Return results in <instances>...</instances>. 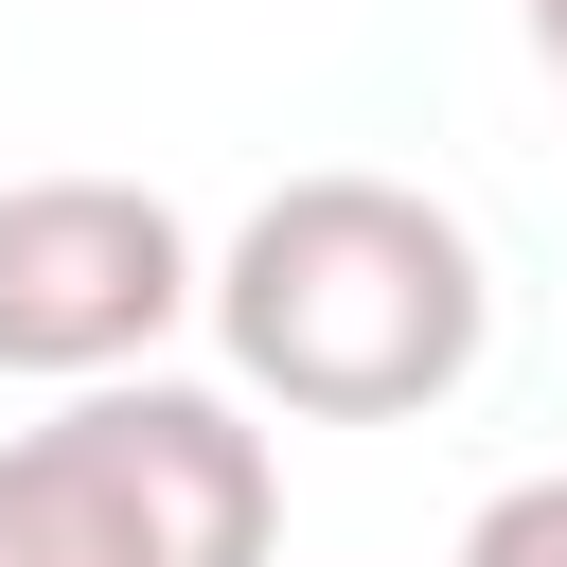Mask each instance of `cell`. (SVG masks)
<instances>
[{
	"label": "cell",
	"mask_w": 567,
	"mask_h": 567,
	"mask_svg": "<svg viewBox=\"0 0 567 567\" xmlns=\"http://www.w3.org/2000/svg\"><path fill=\"white\" fill-rule=\"evenodd\" d=\"M266 549H284L266 425L195 372L71 390L53 425L0 443V567H266Z\"/></svg>",
	"instance_id": "7a4b0ae2"
},
{
	"label": "cell",
	"mask_w": 567,
	"mask_h": 567,
	"mask_svg": "<svg viewBox=\"0 0 567 567\" xmlns=\"http://www.w3.org/2000/svg\"><path fill=\"white\" fill-rule=\"evenodd\" d=\"M177 319H213V266H195L177 195H142V177H0V372L124 390V372H159Z\"/></svg>",
	"instance_id": "3957f363"
},
{
	"label": "cell",
	"mask_w": 567,
	"mask_h": 567,
	"mask_svg": "<svg viewBox=\"0 0 567 567\" xmlns=\"http://www.w3.org/2000/svg\"><path fill=\"white\" fill-rule=\"evenodd\" d=\"M496 337L478 230L408 177H284L230 248H213V354L248 408L284 425H425Z\"/></svg>",
	"instance_id": "6da1fadb"
},
{
	"label": "cell",
	"mask_w": 567,
	"mask_h": 567,
	"mask_svg": "<svg viewBox=\"0 0 567 567\" xmlns=\"http://www.w3.org/2000/svg\"><path fill=\"white\" fill-rule=\"evenodd\" d=\"M514 18H532V71L567 89V0H514Z\"/></svg>",
	"instance_id": "5b68a950"
},
{
	"label": "cell",
	"mask_w": 567,
	"mask_h": 567,
	"mask_svg": "<svg viewBox=\"0 0 567 567\" xmlns=\"http://www.w3.org/2000/svg\"><path fill=\"white\" fill-rule=\"evenodd\" d=\"M461 567H567V478H514L461 514Z\"/></svg>",
	"instance_id": "277c9868"
}]
</instances>
